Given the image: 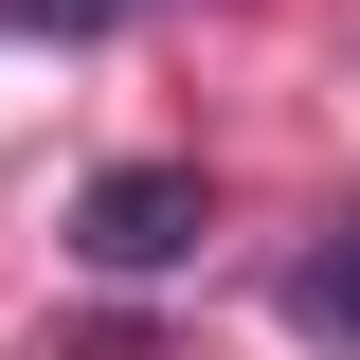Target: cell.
<instances>
[{
    "label": "cell",
    "instance_id": "cell-1",
    "mask_svg": "<svg viewBox=\"0 0 360 360\" xmlns=\"http://www.w3.org/2000/svg\"><path fill=\"white\" fill-rule=\"evenodd\" d=\"M198 234H217V198H198V162H108V180L72 198V252L108 270V288H144V270H180Z\"/></svg>",
    "mask_w": 360,
    "mask_h": 360
},
{
    "label": "cell",
    "instance_id": "cell-3",
    "mask_svg": "<svg viewBox=\"0 0 360 360\" xmlns=\"http://www.w3.org/2000/svg\"><path fill=\"white\" fill-rule=\"evenodd\" d=\"M0 18H37V37H108V18H144V0H0Z\"/></svg>",
    "mask_w": 360,
    "mask_h": 360
},
{
    "label": "cell",
    "instance_id": "cell-2",
    "mask_svg": "<svg viewBox=\"0 0 360 360\" xmlns=\"http://www.w3.org/2000/svg\"><path fill=\"white\" fill-rule=\"evenodd\" d=\"M270 307H288V342H342L360 360V217H324V252H288Z\"/></svg>",
    "mask_w": 360,
    "mask_h": 360
}]
</instances>
